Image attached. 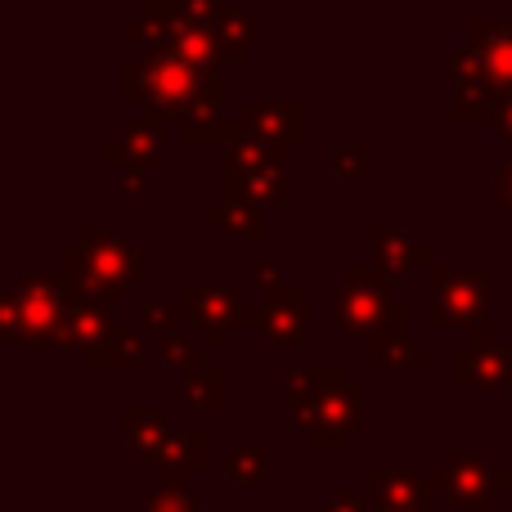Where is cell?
I'll use <instances>...</instances> for the list:
<instances>
[{
	"mask_svg": "<svg viewBox=\"0 0 512 512\" xmlns=\"http://www.w3.org/2000/svg\"><path fill=\"white\" fill-rule=\"evenodd\" d=\"M216 86H225L221 72L198 68L171 45H149L144 59L122 63V95L131 104H144V117L153 122H185L189 108H198Z\"/></svg>",
	"mask_w": 512,
	"mask_h": 512,
	"instance_id": "cell-1",
	"label": "cell"
},
{
	"mask_svg": "<svg viewBox=\"0 0 512 512\" xmlns=\"http://www.w3.org/2000/svg\"><path fill=\"white\" fill-rule=\"evenodd\" d=\"M59 270L72 288V301H108V306L144 279L135 243L108 225H86L81 239L59 252Z\"/></svg>",
	"mask_w": 512,
	"mask_h": 512,
	"instance_id": "cell-2",
	"label": "cell"
},
{
	"mask_svg": "<svg viewBox=\"0 0 512 512\" xmlns=\"http://www.w3.org/2000/svg\"><path fill=\"white\" fill-rule=\"evenodd\" d=\"M72 310V288L63 270H23L18 288L0 297V337L23 346L63 342Z\"/></svg>",
	"mask_w": 512,
	"mask_h": 512,
	"instance_id": "cell-3",
	"label": "cell"
},
{
	"mask_svg": "<svg viewBox=\"0 0 512 512\" xmlns=\"http://www.w3.org/2000/svg\"><path fill=\"white\" fill-rule=\"evenodd\" d=\"M490 279H495V270L486 261L432 265L427 270V319L436 328H472L477 333L486 324Z\"/></svg>",
	"mask_w": 512,
	"mask_h": 512,
	"instance_id": "cell-4",
	"label": "cell"
},
{
	"mask_svg": "<svg viewBox=\"0 0 512 512\" xmlns=\"http://www.w3.org/2000/svg\"><path fill=\"white\" fill-rule=\"evenodd\" d=\"M450 81L512 95V18H477L468 27L450 50Z\"/></svg>",
	"mask_w": 512,
	"mask_h": 512,
	"instance_id": "cell-5",
	"label": "cell"
},
{
	"mask_svg": "<svg viewBox=\"0 0 512 512\" xmlns=\"http://www.w3.org/2000/svg\"><path fill=\"white\" fill-rule=\"evenodd\" d=\"M391 310H396V301H391V274L378 270V265H351L333 292V319L342 324L346 337H355L364 346L391 328Z\"/></svg>",
	"mask_w": 512,
	"mask_h": 512,
	"instance_id": "cell-6",
	"label": "cell"
},
{
	"mask_svg": "<svg viewBox=\"0 0 512 512\" xmlns=\"http://www.w3.org/2000/svg\"><path fill=\"white\" fill-rule=\"evenodd\" d=\"M288 194V158L283 149L265 140H243L234 149H225V198H239V203H279Z\"/></svg>",
	"mask_w": 512,
	"mask_h": 512,
	"instance_id": "cell-7",
	"label": "cell"
},
{
	"mask_svg": "<svg viewBox=\"0 0 512 512\" xmlns=\"http://www.w3.org/2000/svg\"><path fill=\"white\" fill-rule=\"evenodd\" d=\"M427 486L441 490L454 508H495L499 499H512V472L508 468H495L486 450L468 454V450H454L450 454V468L432 472Z\"/></svg>",
	"mask_w": 512,
	"mask_h": 512,
	"instance_id": "cell-8",
	"label": "cell"
},
{
	"mask_svg": "<svg viewBox=\"0 0 512 512\" xmlns=\"http://www.w3.org/2000/svg\"><path fill=\"white\" fill-rule=\"evenodd\" d=\"M364 418V391L351 378L337 382L306 418H301V432H306V450L315 454H337L351 445V432Z\"/></svg>",
	"mask_w": 512,
	"mask_h": 512,
	"instance_id": "cell-9",
	"label": "cell"
},
{
	"mask_svg": "<svg viewBox=\"0 0 512 512\" xmlns=\"http://www.w3.org/2000/svg\"><path fill=\"white\" fill-rule=\"evenodd\" d=\"M450 382L459 391L512 387V346H495L490 342V324H481L468 342L450 351Z\"/></svg>",
	"mask_w": 512,
	"mask_h": 512,
	"instance_id": "cell-10",
	"label": "cell"
},
{
	"mask_svg": "<svg viewBox=\"0 0 512 512\" xmlns=\"http://www.w3.org/2000/svg\"><path fill=\"white\" fill-rule=\"evenodd\" d=\"M306 288L301 283H283V288L265 292L261 306H248L243 310V328H261L274 346H301L310 342V315H306Z\"/></svg>",
	"mask_w": 512,
	"mask_h": 512,
	"instance_id": "cell-11",
	"label": "cell"
},
{
	"mask_svg": "<svg viewBox=\"0 0 512 512\" xmlns=\"http://www.w3.org/2000/svg\"><path fill=\"white\" fill-rule=\"evenodd\" d=\"M180 306L189 310V319L198 324V337L207 342V351H221L230 328L243 324V297L239 288H225V283H189Z\"/></svg>",
	"mask_w": 512,
	"mask_h": 512,
	"instance_id": "cell-12",
	"label": "cell"
},
{
	"mask_svg": "<svg viewBox=\"0 0 512 512\" xmlns=\"http://www.w3.org/2000/svg\"><path fill=\"white\" fill-rule=\"evenodd\" d=\"M243 122L252 126L256 140L274 144V149H288V144L306 140L310 108L301 99H256V104H243Z\"/></svg>",
	"mask_w": 512,
	"mask_h": 512,
	"instance_id": "cell-13",
	"label": "cell"
},
{
	"mask_svg": "<svg viewBox=\"0 0 512 512\" xmlns=\"http://www.w3.org/2000/svg\"><path fill=\"white\" fill-rule=\"evenodd\" d=\"M369 248H373V265L378 270H387L391 279H405V274L423 270L427 261H432V248H427L423 239H418L409 225L391 221V225H369ZM432 270V265H427Z\"/></svg>",
	"mask_w": 512,
	"mask_h": 512,
	"instance_id": "cell-14",
	"label": "cell"
},
{
	"mask_svg": "<svg viewBox=\"0 0 512 512\" xmlns=\"http://www.w3.org/2000/svg\"><path fill=\"white\" fill-rule=\"evenodd\" d=\"M162 153H167V131H162V122L135 117V122H126L113 140H104L99 158L117 162V167H126V171H144V167H153V162H162Z\"/></svg>",
	"mask_w": 512,
	"mask_h": 512,
	"instance_id": "cell-15",
	"label": "cell"
},
{
	"mask_svg": "<svg viewBox=\"0 0 512 512\" xmlns=\"http://www.w3.org/2000/svg\"><path fill=\"white\" fill-rule=\"evenodd\" d=\"M180 135L189 144H225V149H234V144L252 140V126L243 117L225 113V86H216L203 104L189 108V117L180 122Z\"/></svg>",
	"mask_w": 512,
	"mask_h": 512,
	"instance_id": "cell-16",
	"label": "cell"
},
{
	"mask_svg": "<svg viewBox=\"0 0 512 512\" xmlns=\"http://www.w3.org/2000/svg\"><path fill=\"white\" fill-rule=\"evenodd\" d=\"M427 495H432L427 477L409 468H373L364 477V499L373 504V512H423Z\"/></svg>",
	"mask_w": 512,
	"mask_h": 512,
	"instance_id": "cell-17",
	"label": "cell"
},
{
	"mask_svg": "<svg viewBox=\"0 0 512 512\" xmlns=\"http://www.w3.org/2000/svg\"><path fill=\"white\" fill-rule=\"evenodd\" d=\"M346 378H351V373H346L342 364H301V369H292L288 382H283V418L301 427V418Z\"/></svg>",
	"mask_w": 512,
	"mask_h": 512,
	"instance_id": "cell-18",
	"label": "cell"
},
{
	"mask_svg": "<svg viewBox=\"0 0 512 512\" xmlns=\"http://www.w3.org/2000/svg\"><path fill=\"white\" fill-rule=\"evenodd\" d=\"M203 221L212 225V230H221L225 239L243 243V248H265V243H270V225H265L261 207L239 203V198H216V203H207Z\"/></svg>",
	"mask_w": 512,
	"mask_h": 512,
	"instance_id": "cell-19",
	"label": "cell"
},
{
	"mask_svg": "<svg viewBox=\"0 0 512 512\" xmlns=\"http://www.w3.org/2000/svg\"><path fill=\"white\" fill-rule=\"evenodd\" d=\"M171 427H167V409L162 405H131L122 409V441L140 454L144 463L158 459V450L167 445Z\"/></svg>",
	"mask_w": 512,
	"mask_h": 512,
	"instance_id": "cell-20",
	"label": "cell"
},
{
	"mask_svg": "<svg viewBox=\"0 0 512 512\" xmlns=\"http://www.w3.org/2000/svg\"><path fill=\"white\" fill-rule=\"evenodd\" d=\"M113 328H117V315H113V306H108V301H72L68 328H63V342L90 351V346H99L108 333H113Z\"/></svg>",
	"mask_w": 512,
	"mask_h": 512,
	"instance_id": "cell-21",
	"label": "cell"
},
{
	"mask_svg": "<svg viewBox=\"0 0 512 512\" xmlns=\"http://www.w3.org/2000/svg\"><path fill=\"white\" fill-rule=\"evenodd\" d=\"M153 468H162V477H185V472L207 468V432L203 427H185V432H171L167 445L158 450Z\"/></svg>",
	"mask_w": 512,
	"mask_h": 512,
	"instance_id": "cell-22",
	"label": "cell"
},
{
	"mask_svg": "<svg viewBox=\"0 0 512 512\" xmlns=\"http://www.w3.org/2000/svg\"><path fill=\"white\" fill-rule=\"evenodd\" d=\"M364 360H369V369H423V364H432V351L427 346H418L409 333H378L369 346H364Z\"/></svg>",
	"mask_w": 512,
	"mask_h": 512,
	"instance_id": "cell-23",
	"label": "cell"
},
{
	"mask_svg": "<svg viewBox=\"0 0 512 512\" xmlns=\"http://www.w3.org/2000/svg\"><path fill=\"white\" fill-rule=\"evenodd\" d=\"M81 364H86V369H140L144 364V342H140L135 328L117 324L99 346L81 351Z\"/></svg>",
	"mask_w": 512,
	"mask_h": 512,
	"instance_id": "cell-24",
	"label": "cell"
},
{
	"mask_svg": "<svg viewBox=\"0 0 512 512\" xmlns=\"http://www.w3.org/2000/svg\"><path fill=\"white\" fill-rule=\"evenodd\" d=\"M216 41H221L225 59H243V54L252 50V41H261L265 36V18H252L243 5H230L225 0L221 14H216Z\"/></svg>",
	"mask_w": 512,
	"mask_h": 512,
	"instance_id": "cell-25",
	"label": "cell"
},
{
	"mask_svg": "<svg viewBox=\"0 0 512 512\" xmlns=\"http://www.w3.org/2000/svg\"><path fill=\"white\" fill-rule=\"evenodd\" d=\"M225 468V486L230 490H261L270 481V450L261 445H234V450L221 454Z\"/></svg>",
	"mask_w": 512,
	"mask_h": 512,
	"instance_id": "cell-26",
	"label": "cell"
},
{
	"mask_svg": "<svg viewBox=\"0 0 512 512\" xmlns=\"http://www.w3.org/2000/svg\"><path fill=\"white\" fill-rule=\"evenodd\" d=\"M185 405L189 409H221L225 405V364H203L198 373H185Z\"/></svg>",
	"mask_w": 512,
	"mask_h": 512,
	"instance_id": "cell-27",
	"label": "cell"
},
{
	"mask_svg": "<svg viewBox=\"0 0 512 512\" xmlns=\"http://www.w3.org/2000/svg\"><path fill=\"white\" fill-rule=\"evenodd\" d=\"M144 512H203V495L185 490V477H162V486L149 495Z\"/></svg>",
	"mask_w": 512,
	"mask_h": 512,
	"instance_id": "cell-28",
	"label": "cell"
},
{
	"mask_svg": "<svg viewBox=\"0 0 512 512\" xmlns=\"http://www.w3.org/2000/svg\"><path fill=\"white\" fill-rule=\"evenodd\" d=\"M162 355H167L171 369H185V373H198L207 360V342L203 337H189V333H167L162 337Z\"/></svg>",
	"mask_w": 512,
	"mask_h": 512,
	"instance_id": "cell-29",
	"label": "cell"
},
{
	"mask_svg": "<svg viewBox=\"0 0 512 512\" xmlns=\"http://www.w3.org/2000/svg\"><path fill=\"white\" fill-rule=\"evenodd\" d=\"M364 171H369L364 144H337V149H328V176L337 185H355V180H364Z\"/></svg>",
	"mask_w": 512,
	"mask_h": 512,
	"instance_id": "cell-30",
	"label": "cell"
},
{
	"mask_svg": "<svg viewBox=\"0 0 512 512\" xmlns=\"http://www.w3.org/2000/svg\"><path fill=\"white\" fill-rule=\"evenodd\" d=\"M140 324L162 328V337H167V333H185V324H194V319H189L185 306H158V301H153V306L140 310Z\"/></svg>",
	"mask_w": 512,
	"mask_h": 512,
	"instance_id": "cell-31",
	"label": "cell"
},
{
	"mask_svg": "<svg viewBox=\"0 0 512 512\" xmlns=\"http://www.w3.org/2000/svg\"><path fill=\"white\" fill-rule=\"evenodd\" d=\"M310 512H373V504L364 495H351V490H328Z\"/></svg>",
	"mask_w": 512,
	"mask_h": 512,
	"instance_id": "cell-32",
	"label": "cell"
},
{
	"mask_svg": "<svg viewBox=\"0 0 512 512\" xmlns=\"http://www.w3.org/2000/svg\"><path fill=\"white\" fill-rule=\"evenodd\" d=\"M486 126H490V131H495L499 140H504L508 149H512V95H499V99H495V108H490Z\"/></svg>",
	"mask_w": 512,
	"mask_h": 512,
	"instance_id": "cell-33",
	"label": "cell"
},
{
	"mask_svg": "<svg viewBox=\"0 0 512 512\" xmlns=\"http://www.w3.org/2000/svg\"><path fill=\"white\" fill-rule=\"evenodd\" d=\"M248 283H252V288L274 292V288H283V270H279V265H274V261H252Z\"/></svg>",
	"mask_w": 512,
	"mask_h": 512,
	"instance_id": "cell-34",
	"label": "cell"
},
{
	"mask_svg": "<svg viewBox=\"0 0 512 512\" xmlns=\"http://www.w3.org/2000/svg\"><path fill=\"white\" fill-rule=\"evenodd\" d=\"M495 194H499V203L512 212V149H508V158L499 162V171H495Z\"/></svg>",
	"mask_w": 512,
	"mask_h": 512,
	"instance_id": "cell-35",
	"label": "cell"
},
{
	"mask_svg": "<svg viewBox=\"0 0 512 512\" xmlns=\"http://www.w3.org/2000/svg\"><path fill=\"white\" fill-rule=\"evenodd\" d=\"M122 194H126V203H135V198H140V171H126Z\"/></svg>",
	"mask_w": 512,
	"mask_h": 512,
	"instance_id": "cell-36",
	"label": "cell"
},
{
	"mask_svg": "<svg viewBox=\"0 0 512 512\" xmlns=\"http://www.w3.org/2000/svg\"><path fill=\"white\" fill-rule=\"evenodd\" d=\"M508 508H512V499H508Z\"/></svg>",
	"mask_w": 512,
	"mask_h": 512,
	"instance_id": "cell-37",
	"label": "cell"
}]
</instances>
